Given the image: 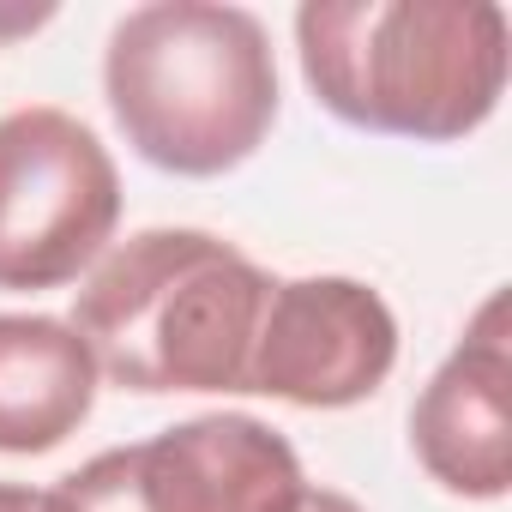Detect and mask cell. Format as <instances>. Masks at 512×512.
<instances>
[{"mask_svg": "<svg viewBox=\"0 0 512 512\" xmlns=\"http://www.w3.org/2000/svg\"><path fill=\"white\" fill-rule=\"evenodd\" d=\"M91 464L121 512H296L308 494L296 446L241 410L187 416Z\"/></svg>", "mask_w": 512, "mask_h": 512, "instance_id": "6", "label": "cell"}, {"mask_svg": "<svg viewBox=\"0 0 512 512\" xmlns=\"http://www.w3.org/2000/svg\"><path fill=\"white\" fill-rule=\"evenodd\" d=\"M121 169L67 109L0 115V290L37 296L79 284L115 241Z\"/></svg>", "mask_w": 512, "mask_h": 512, "instance_id": "4", "label": "cell"}, {"mask_svg": "<svg viewBox=\"0 0 512 512\" xmlns=\"http://www.w3.org/2000/svg\"><path fill=\"white\" fill-rule=\"evenodd\" d=\"M43 506V488H25V482H0V512H37Z\"/></svg>", "mask_w": 512, "mask_h": 512, "instance_id": "11", "label": "cell"}, {"mask_svg": "<svg viewBox=\"0 0 512 512\" xmlns=\"http://www.w3.org/2000/svg\"><path fill=\"white\" fill-rule=\"evenodd\" d=\"M398 368V314L362 278H278L247 350V392L296 410H350Z\"/></svg>", "mask_w": 512, "mask_h": 512, "instance_id": "5", "label": "cell"}, {"mask_svg": "<svg viewBox=\"0 0 512 512\" xmlns=\"http://www.w3.org/2000/svg\"><path fill=\"white\" fill-rule=\"evenodd\" d=\"M272 284L235 241L163 223L103 253L67 326L97 356V374L127 392H247V350Z\"/></svg>", "mask_w": 512, "mask_h": 512, "instance_id": "2", "label": "cell"}, {"mask_svg": "<svg viewBox=\"0 0 512 512\" xmlns=\"http://www.w3.org/2000/svg\"><path fill=\"white\" fill-rule=\"evenodd\" d=\"M296 512H368V506H362V500H350L344 488H314V482H308V494H302V506H296Z\"/></svg>", "mask_w": 512, "mask_h": 512, "instance_id": "10", "label": "cell"}, {"mask_svg": "<svg viewBox=\"0 0 512 512\" xmlns=\"http://www.w3.org/2000/svg\"><path fill=\"white\" fill-rule=\"evenodd\" d=\"M296 55L314 103L344 127L452 145L494 121L512 31L494 0H308Z\"/></svg>", "mask_w": 512, "mask_h": 512, "instance_id": "1", "label": "cell"}, {"mask_svg": "<svg viewBox=\"0 0 512 512\" xmlns=\"http://www.w3.org/2000/svg\"><path fill=\"white\" fill-rule=\"evenodd\" d=\"M416 464L458 500H506L512 488V350L506 296L494 290L458 350L428 374L410 404Z\"/></svg>", "mask_w": 512, "mask_h": 512, "instance_id": "7", "label": "cell"}, {"mask_svg": "<svg viewBox=\"0 0 512 512\" xmlns=\"http://www.w3.org/2000/svg\"><path fill=\"white\" fill-rule=\"evenodd\" d=\"M103 97L151 169L187 181L229 175L278 121L272 37L247 7L151 0L109 31Z\"/></svg>", "mask_w": 512, "mask_h": 512, "instance_id": "3", "label": "cell"}, {"mask_svg": "<svg viewBox=\"0 0 512 512\" xmlns=\"http://www.w3.org/2000/svg\"><path fill=\"white\" fill-rule=\"evenodd\" d=\"M97 356L55 314H0V458L73 440L97 404Z\"/></svg>", "mask_w": 512, "mask_h": 512, "instance_id": "8", "label": "cell"}, {"mask_svg": "<svg viewBox=\"0 0 512 512\" xmlns=\"http://www.w3.org/2000/svg\"><path fill=\"white\" fill-rule=\"evenodd\" d=\"M37 512H121V506H115V494L103 488L97 464H79V470H67L55 488H43V506H37Z\"/></svg>", "mask_w": 512, "mask_h": 512, "instance_id": "9", "label": "cell"}]
</instances>
